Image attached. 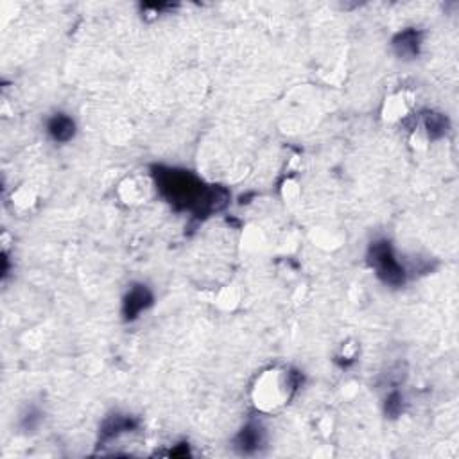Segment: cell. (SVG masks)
I'll list each match as a JSON object with an SVG mask.
<instances>
[{"label": "cell", "mask_w": 459, "mask_h": 459, "mask_svg": "<svg viewBox=\"0 0 459 459\" xmlns=\"http://www.w3.org/2000/svg\"><path fill=\"white\" fill-rule=\"evenodd\" d=\"M426 126L429 129V135L434 136V138H438V136L445 135L446 131V119H443L442 115H429L426 120Z\"/></svg>", "instance_id": "cell-6"}, {"label": "cell", "mask_w": 459, "mask_h": 459, "mask_svg": "<svg viewBox=\"0 0 459 459\" xmlns=\"http://www.w3.org/2000/svg\"><path fill=\"white\" fill-rule=\"evenodd\" d=\"M371 266L377 269V275L382 278L386 284L400 285L404 284V268L400 266L398 260L393 255V250L389 243L382 241V243H375L371 246L370 253Z\"/></svg>", "instance_id": "cell-2"}, {"label": "cell", "mask_w": 459, "mask_h": 459, "mask_svg": "<svg viewBox=\"0 0 459 459\" xmlns=\"http://www.w3.org/2000/svg\"><path fill=\"white\" fill-rule=\"evenodd\" d=\"M262 443V429L257 424H248L237 436V449L243 454H251V452H255L257 449Z\"/></svg>", "instance_id": "cell-4"}, {"label": "cell", "mask_w": 459, "mask_h": 459, "mask_svg": "<svg viewBox=\"0 0 459 459\" xmlns=\"http://www.w3.org/2000/svg\"><path fill=\"white\" fill-rule=\"evenodd\" d=\"M49 133L58 142H67L74 136V120L67 115H56L49 122Z\"/></svg>", "instance_id": "cell-5"}, {"label": "cell", "mask_w": 459, "mask_h": 459, "mask_svg": "<svg viewBox=\"0 0 459 459\" xmlns=\"http://www.w3.org/2000/svg\"><path fill=\"white\" fill-rule=\"evenodd\" d=\"M402 43H395L400 49V56L402 54H417L418 51V36L414 33H405L400 36Z\"/></svg>", "instance_id": "cell-7"}, {"label": "cell", "mask_w": 459, "mask_h": 459, "mask_svg": "<svg viewBox=\"0 0 459 459\" xmlns=\"http://www.w3.org/2000/svg\"><path fill=\"white\" fill-rule=\"evenodd\" d=\"M151 302H153V296L149 294L144 285L133 287L124 302V314L128 319H135L142 311H145V307L151 305Z\"/></svg>", "instance_id": "cell-3"}, {"label": "cell", "mask_w": 459, "mask_h": 459, "mask_svg": "<svg viewBox=\"0 0 459 459\" xmlns=\"http://www.w3.org/2000/svg\"><path fill=\"white\" fill-rule=\"evenodd\" d=\"M158 188L163 192V196L172 204H178L183 209H201L207 207L201 200H214L210 192L201 187L191 172L185 170H166L158 175Z\"/></svg>", "instance_id": "cell-1"}]
</instances>
